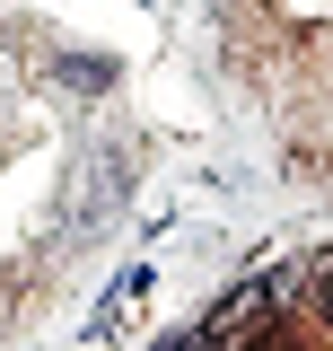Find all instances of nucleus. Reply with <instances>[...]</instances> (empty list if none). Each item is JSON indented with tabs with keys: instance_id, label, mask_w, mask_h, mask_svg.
<instances>
[{
	"instance_id": "1",
	"label": "nucleus",
	"mask_w": 333,
	"mask_h": 351,
	"mask_svg": "<svg viewBox=\"0 0 333 351\" xmlns=\"http://www.w3.org/2000/svg\"><path fill=\"white\" fill-rule=\"evenodd\" d=\"M123 193H132V149L123 141H97L88 167H79V193H71V211H62V228H71V237L106 228V219L123 211Z\"/></svg>"
},
{
	"instance_id": "2",
	"label": "nucleus",
	"mask_w": 333,
	"mask_h": 351,
	"mask_svg": "<svg viewBox=\"0 0 333 351\" xmlns=\"http://www.w3.org/2000/svg\"><path fill=\"white\" fill-rule=\"evenodd\" d=\"M272 299H281V281H237V290L219 299V316H210V334H246V325H254Z\"/></svg>"
},
{
	"instance_id": "3",
	"label": "nucleus",
	"mask_w": 333,
	"mask_h": 351,
	"mask_svg": "<svg viewBox=\"0 0 333 351\" xmlns=\"http://www.w3.org/2000/svg\"><path fill=\"white\" fill-rule=\"evenodd\" d=\"M62 88L97 97V88H114V62H97V53H71V62H62Z\"/></svg>"
},
{
	"instance_id": "4",
	"label": "nucleus",
	"mask_w": 333,
	"mask_h": 351,
	"mask_svg": "<svg viewBox=\"0 0 333 351\" xmlns=\"http://www.w3.org/2000/svg\"><path fill=\"white\" fill-rule=\"evenodd\" d=\"M149 351H210V334H202V325H193V334H158Z\"/></svg>"
},
{
	"instance_id": "5",
	"label": "nucleus",
	"mask_w": 333,
	"mask_h": 351,
	"mask_svg": "<svg viewBox=\"0 0 333 351\" xmlns=\"http://www.w3.org/2000/svg\"><path fill=\"white\" fill-rule=\"evenodd\" d=\"M316 316H333V263H325V281H316Z\"/></svg>"
}]
</instances>
